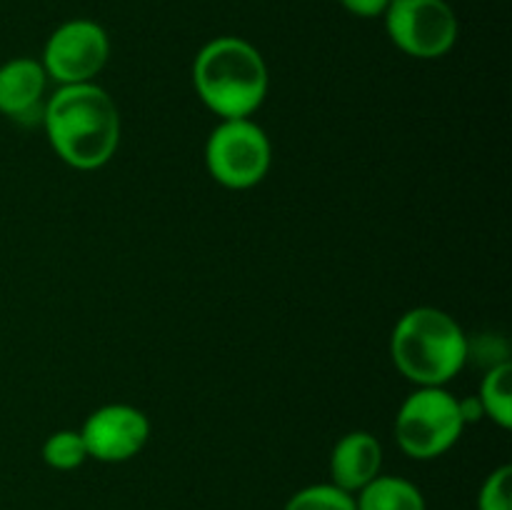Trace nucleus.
Returning <instances> with one entry per match:
<instances>
[{
  "mask_svg": "<svg viewBox=\"0 0 512 510\" xmlns=\"http://www.w3.org/2000/svg\"><path fill=\"white\" fill-rule=\"evenodd\" d=\"M43 123L55 153L73 168H100L118 148V108L113 98L93 83L63 85L45 105Z\"/></svg>",
  "mask_w": 512,
  "mask_h": 510,
  "instance_id": "obj_1",
  "label": "nucleus"
},
{
  "mask_svg": "<svg viewBox=\"0 0 512 510\" xmlns=\"http://www.w3.org/2000/svg\"><path fill=\"white\" fill-rule=\"evenodd\" d=\"M198 95L225 120L248 118L268 93V68L258 50L243 38H215L198 53L193 65Z\"/></svg>",
  "mask_w": 512,
  "mask_h": 510,
  "instance_id": "obj_2",
  "label": "nucleus"
},
{
  "mask_svg": "<svg viewBox=\"0 0 512 510\" xmlns=\"http://www.w3.org/2000/svg\"><path fill=\"white\" fill-rule=\"evenodd\" d=\"M470 343L460 325L438 308H415L393 330V360L400 373L423 388H440L460 373Z\"/></svg>",
  "mask_w": 512,
  "mask_h": 510,
  "instance_id": "obj_3",
  "label": "nucleus"
},
{
  "mask_svg": "<svg viewBox=\"0 0 512 510\" xmlns=\"http://www.w3.org/2000/svg\"><path fill=\"white\" fill-rule=\"evenodd\" d=\"M463 425L455 395L443 388H420L400 408L395 435L410 458L430 460L453 448Z\"/></svg>",
  "mask_w": 512,
  "mask_h": 510,
  "instance_id": "obj_4",
  "label": "nucleus"
},
{
  "mask_svg": "<svg viewBox=\"0 0 512 510\" xmlns=\"http://www.w3.org/2000/svg\"><path fill=\"white\" fill-rule=\"evenodd\" d=\"M205 163L210 175L225 188H253L270 168V140L253 120H225L210 135Z\"/></svg>",
  "mask_w": 512,
  "mask_h": 510,
  "instance_id": "obj_5",
  "label": "nucleus"
},
{
  "mask_svg": "<svg viewBox=\"0 0 512 510\" xmlns=\"http://www.w3.org/2000/svg\"><path fill=\"white\" fill-rule=\"evenodd\" d=\"M383 15L390 40L413 58H440L458 40V18L445 0H390Z\"/></svg>",
  "mask_w": 512,
  "mask_h": 510,
  "instance_id": "obj_6",
  "label": "nucleus"
},
{
  "mask_svg": "<svg viewBox=\"0 0 512 510\" xmlns=\"http://www.w3.org/2000/svg\"><path fill=\"white\" fill-rule=\"evenodd\" d=\"M110 43L105 30L93 20L63 23L45 43L43 68L63 85L90 83L108 60Z\"/></svg>",
  "mask_w": 512,
  "mask_h": 510,
  "instance_id": "obj_7",
  "label": "nucleus"
},
{
  "mask_svg": "<svg viewBox=\"0 0 512 510\" xmlns=\"http://www.w3.org/2000/svg\"><path fill=\"white\" fill-rule=\"evenodd\" d=\"M148 433V418L130 405H105L95 410L80 430L88 455L103 463H120L138 455Z\"/></svg>",
  "mask_w": 512,
  "mask_h": 510,
  "instance_id": "obj_8",
  "label": "nucleus"
},
{
  "mask_svg": "<svg viewBox=\"0 0 512 510\" xmlns=\"http://www.w3.org/2000/svg\"><path fill=\"white\" fill-rule=\"evenodd\" d=\"M380 463H383V450H380L378 438L370 433L355 430L345 438L338 440L330 455V473H333V485L353 490L365 488L373 478H378Z\"/></svg>",
  "mask_w": 512,
  "mask_h": 510,
  "instance_id": "obj_9",
  "label": "nucleus"
},
{
  "mask_svg": "<svg viewBox=\"0 0 512 510\" xmlns=\"http://www.w3.org/2000/svg\"><path fill=\"white\" fill-rule=\"evenodd\" d=\"M45 68L30 58H15L0 68V113L15 120H30L40 113L45 90Z\"/></svg>",
  "mask_w": 512,
  "mask_h": 510,
  "instance_id": "obj_10",
  "label": "nucleus"
},
{
  "mask_svg": "<svg viewBox=\"0 0 512 510\" xmlns=\"http://www.w3.org/2000/svg\"><path fill=\"white\" fill-rule=\"evenodd\" d=\"M358 510H425V500L420 490L410 480L383 475L373 478L365 488H360Z\"/></svg>",
  "mask_w": 512,
  "mask_h": 510,
  "instance_id": "obj_11",
  "label": "nucleus"
},
{
  "mask_svg": "<svg viewBox=\"0 0 512 510\" xmlns=\"http://www.w3.org/2000/svg\"><path fill=\"white\" fill-rule=\"evenodd\" d=\"M510 380L512 365L498 363L488 370L483 385H480V403H483L485 415L495 420L503 428L512 425V400H510Z\"/></svg>",
  "mask_w": 512,
  "mask_h": 510,
  "instance_id": "obj_12",
  "label": "nucleus"
},
{
  "mask_svg": "<svg viewBox=\"0 0 512 510\" xmlns=\"http://www.w3.org/2000/svg\"><path fill=\"white\" fill-rule=\"evenodd\" d=\"M285 510H358L353 493L338 485H310L288 500Z\"/></svg>",
  "mask_w": 512,
  "mask_h": 510,
  "instance_id": "obj_13",
  "label": "nucleus"
},
{
  "mask_svg": "<svg viewBox=\"0 0 512 510\" xmlns=\"http://www.w3.org/2000/svg\"><path fill=\"white\" fill-rule=\"evenodd\" d=\"M43 458L50 468L55 470H73L83 465L88 458V448L80 433L73 430H60V433L50 435L43 445Z\"/></svg>",
  "mask_w": 512,
  "mask_h": 510,
  "instance_id": "obj_14",
  "label": "nucleus"
},
{
  "mask_svg": "<svg viewBox=\"0 0 512 510\" xmlns=\"http://www.w3.org/2000/svg\"><path fill=\"white\" fill-rule=\"evenodd\" d=\"M510 480L512 468L503 465L495 473L488 475L485 485L480 488L478 508L480 510H510Z\"/></svg>",
  "mask_w": 512,
  "mask_h": 510,
  "instance_id": "obj_15",
  "label": "nucleus"
},
{
  "mask_svg": "<svg viewBox=\"0 0 512 510\" xmlns=\"http://www.w3.org/2000/svg\"><path fill=\"white\" fill-rule=\"evenodd\" d=\"M340 3L348 13L358 15V18H378L388 10L390 0H340Z\"/></svg>",
  "mask_w": 512,
  "mask_h": 510,
  "instance_id": "obj_16",
  "label": "nucleus"
},
{
  "mask_svg": "<svg viewBox=\"0 0 512 510\" xmlns=\"http://www.w3.org/2000/svg\"><path fill=\"white\" fill-rule=\"evenodd\" d=\"M458 405H460V418H463V423H475V420H480L485 415L480 398L458 400Z\"/></svg>",
  "mask_w": 512,
  "mask_h": 510,
  "instance_id": "obj_17",
  "label": "nucleus"
}]
</instances>
